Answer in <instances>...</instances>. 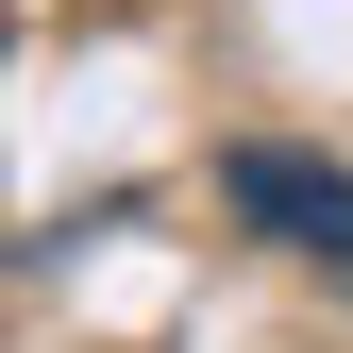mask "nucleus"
<instances>
[{
	"label": "nucleus",
	"mask_w": 353,
	"mask_h": 353,
	"mask_svg": "<svg viewBox=\"0 0 353 353\" xmlns=\"http://www.w3.org/2000/svg\"><path fill=\"white\" fill-rule=\"evenodd\" d=\"M219 202H236L270 252H303V270H336V286H353V168H336V152L236 135V152H219Z\"/></svg>",
	"instance_id": "1"
}]
</instances>
